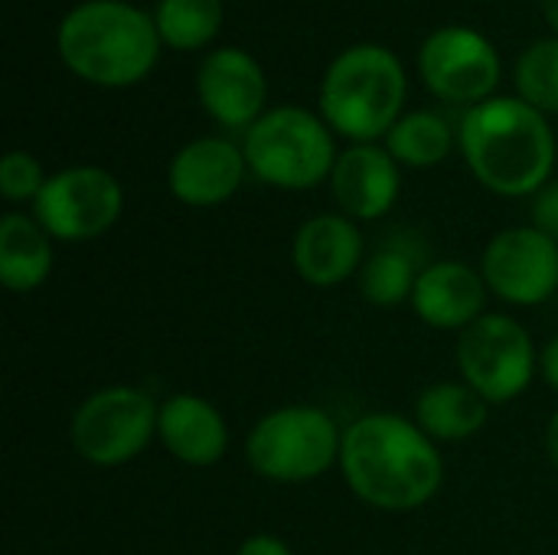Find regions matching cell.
<instances>
[{"label":"cell","instance_id":"cell-25","mask_svg":"<svg viewBox=\"0 0 558 555\" xmlns=\"http://www.w3.org/2000/svg\"><path fill=\"white\" fill-rule=\"evenodd\" d=\"M533 226L543 229L558 242V180H549L536 196H533Z\"/></svg>","mask_w":558,"mask_h":555},{"label":"cell","instance_id":"cell-21","mask_svg":"<svg viewBox=\"0 0 558 555\" xmlns=\"http://www.w3.org/2000/svg\"><path fill=\"white\" fill-rule=\"evenodd\" d=\"M454 147V134L438 111H409L386 134V150L399 167H438Z\"/></svg>","mask_w":558,"mask_h":555},{"label":"cell","instance_id":"cell-20","mask_svg":"<svg viewBox=\"0 0 558 555\" xmlns=\"http://www.w3.org/2000/svg\"><path fill=\"white\" fill-rule=\"evenodd\" d=\"M418 275L422 268L415 245H409L405 239H389L366 255L360 268V294L373 307H399L412 301Z\"/></svg>","mask_w":558,"mask_h":555},{"label":"cell","instance_id":"cell-12","mask_svg":"<svg viewBox=\"0 0 558 555\" xmlns=\"http://www.w3.org/2000/svg\"><path fill=\"white\" fill-rule=\"evenodd\" d=\"M203 111L229 131H248L268 101V79L255 56L235 46L213 49L196 72Z\"/></svg>","mask_w":558,"mask_h":555},{"label":"cell","instance_id":"cell-18","mask_svg":"<svg viewBox=\"0 0 558 555\" xmlns=\"http://www.w3.org/2000/svg\"><path fill=\"white\" fill-rule=\"evenodd\" d=\"M412 419L432 442H468L484 432L490 402L464 379H445L418 393Z\"/></svg>","mask_w":558,"mask_h":555},{"label":"cell","instance_id":"cell-3","mask_svg":"<svg viewBox=\"0 0 558 555\" xmlns=\"http://www.w3.org/2000/svg\"><path fill=\"white\" fill-rule=\"evenodd\" d=\"M65 69L101 88H128L150 75L160 59L154 13L124 0H82L56 29Z\"/></svg>","mask_w":558,"mask_h":555},{"label":"cell","instance_id":"cell-29","mask_svg":"<svg viewBox=\"0 0 558 555\" xmlns=\"http://www.w3.org/2000/svg\"><path fill=\"white\" fill-rule=\"evenodd\" d=\"M543 13H546L549 26L556 29V36H558V0H543Z\"/></svg>","mask_w":558,"mask_h":555},{"label":"cell","instance_id":"cell-10","mask_svg":"<svg viewBox=\"0 0 558 555\" xmlns=\"http://www.w3.org/2000/svg\"><path fill=\"white\" fill-rule=\"evenodd\" d=\"M497 46L471 26H441L418 49V72L425 85L451 105H481L494 98L500 82Z\"/></svg>","mask_w":558,"mask_h":555},{"label":"cell","instance_id":"cell-15","mask_svg":"<svg viewBox=\"0 0 558 555\" xmlns=\"http://www.w3.org/2000/svg\"><path fill=\"white\" fill-rule=\"evenodd\" d=\"M294 272L314 288H337L360 275L366 262V242L360 222L343 213H320L298 226L291 242Z\"/></svg>","mask_w":558,"mask_h":555},{"label":"cell","instance_id":"cell-6","mask_svg":"<svg viewBox=\"0 0 558 555\" xmlns=\"http://www.w3.org/2000/svg\"><path fill=\"white\" fill-rule=\"evenodd\" d=\"M343 429L320 406H281L245 438L248 468L271 484H307L340 464Z\"/></svg>","mask_w":558,"mask_h":555},{"label":"cell","instance_id":"cell-24","mask_svg":"<svg viewBox=\"0 0 558 555\" xmlns=\"http://www.w3.org/2000/svg\"><path fill=\"white\" fill-rule=\"evenodd\" d=\"M46 180L43 164L26 150H10L0 160V193L7 203H36Z\"/></svg>","mask_w":558,"mask_h":555},{"label":"cell","instance_id":"cell-7","mask_svg":"<svg viewBox=\"0 0 558 555\" xmlns=\"http://www.w3.org/2000/svg\"><path fill=\"white\" fill-rule=\"evenodd\" d=\"M160 406L137 386H105L92 393L69 422L72 451L95 468H121L141 458L157 438Z\"/></svg>","mask_w":558,"mask_h":555},{"label":"cell","instance_id":"cell-13","mask_svg":"<svg viewBox=\"0 0 558 555\" xmlns=\"http://www.w3.org/2000/svg\"><path fill=\"white\" fill-rule=\"evenodd\" d=\"M248 173L245 150L226 137H196L183 144L170 167H167V186L170 196L193 209L222 206L232 200Z\"/></svg>","mask_w":558,"mask_h":555},{"label":"cell","instance_id":"cell-9","mask_svg":"<svg viewBox=\"0 0 558 555\" xmlns=\"http://www.w3.org/2000/svg\"><path fill=\"white\" fill-rule=\"evenodd\" d=\"M124 209V190L114 173L78 164L52 173L33 203V216L56 242H92L105 236Z\"/></svg>","mask_w":558,"mask_h":555},{"label":"cell","instance_id":"cell-22","mask_svg":"<svg viewBox=\"0 0 558 555\" xmlns=\"http://www.w3.org/2000/svg\"><path fill=\"white\" fill-rule=\"evenodd\" d=\"M154 23L163 46L193 52L216 39L222 26V0H157Z\"/></svg>","mask_w":558,"mask_h":555},{"label":"cell","instance_id":"cell-2","mask_svg":"<svg viewBox=\"0 0 558 555\" xmlns=\"http://www.w3.org/2000/svg\"><path fill=\"white\" fill-rule=\"evenodd\" d=\"M458 144L477 183L497 196H536L553 180V124L523 98H487L468 108Z\"/></svg>","mask_w":558,"mask_h":555},{"label":"cell","instance_id":"cell-19","mask_svg":"<svg viewBox=\"0 0 558 555\" xmlns=\"http://www.w3.org/2000/svg\"><path fill=\"white\" fill-rule=\"evenodd\" d=\"M52 236L36 216L7 213L0 219V281L13 294H29L43 288L52 275Z\"/></svg>","mask_w":558,"mask_h":555},{"label":"cell","instance_id":"cell-28","mask_svg":"<svg viewBox=\"0 0 558 555\" xmlns=\"http://www.w3.org/2000/svg\"><path fill=\"white\" fill-rule=\"evenodd\" d=\"M546 455H549V464L558 471V409L546 425Z\"/></svg>","mask_w":558,"mask_h":555},{"label":"cell","instance_id":"cell-16","mask_svg":"<svg viewBox=\"0 0 558 555\" xmlns=\"http://www.w3.org/2000/svg\"><path fill=\"white\" fill-rule=\"evenodd\" d=\"M422 324L435 330H468L474 321H481L487 311V281L481 268L461 262V258H445L422 265V275L415 281L412 301Z\"/></svg>","mask_w":558,"mask_h":555},{"label":"cell","instance_id":"cell-23","mask_svg":"<svg viewBox=\"0 0 558 555\" xmlns=\"http://www.w3.org/2000/svg\"><path fill=\"white\" fill-rule=\"evenodd\" d=\"M513 82L526 105H533L546 118L558 114V36L536 39L517 59Z\"/></svg>","mask_w":558,"mask_h":555},{"label":"cell","instance_id":"cell-5","mask_svg":"<svg viewBox=\"0 0 558 555\" xmlns=\"http://www.w3.org/2000/svg\"><path fill=\"white\" fill-rule=\"evenodd\" d=\"M248 173L275 190H311L330 180L340 157L330 124L298 105L265 111L242 137Z\"/></svg>","mask_w":558,"mask_h":555},{"label":"cell","instance_id":"cell-14","mask_svg":"<svg viewBox=\"0 0 558 555\" xmlns=\"http://www.w3.org/2000/svg\"><path fill=\"white\" fill-rule=\"evenodd\" d=\"M327 183L343 216L353 222H376L392 213L402 190V170L386 144H350L340 150Z\"/></svg>","mask_w":558,"mask_h":555},{"label":"cell","instance_id":"cell-27","mask_svg":"<svg viewBox=\"0 0 558 555\" xmlns=\"http://www.w3.org/2000/svg\"><path fill=\"white\" fill-rule=\"evenodd\" d=\"M539 376L546 379L549 389L558 393V334L539 350Z\"/></svg>","mask_w":558,"mask_h":555},{"label":"cell","instance_id":"cell-8","mask_svg":"<svg viewBox=\"0 0 558 555\" xmlns=\"http://www.w3.org/2000/svg\"><path fill=\"white\" fill-rule=\"evenodd\" d=\"M461 379L490 406L520 399L539 373V350L530 330L510 314H484L458 334Z\"/></svg>","mask_w":558,"mask_h":555},{"label":"cell","instance_id":"cell-4","mask_svg":"<svg viewBox=\"0 0 558 555\" xmlns=\"http://www.w3.org/2000/svg\"><path fill=\"white\" fill-rule=\"evenodd\" d=\"M409 79L399 56L379 43L343 49L320 82V118L350 144H376L402 118Z\"/></svg>","mask_w":558,"mask_h":555},{"label":"cell","instance_id":"cell-11","mask_svg":"<svg viewBox=\"0 0 558 555\" xmlns=\"http://www.w3.org/2000/svg\"><path fill=\"white\" fill-rule=\"evenodd\" d=\"M481 275L500 301L539 307L558 291V242L536 226H510L487 242Z\"/></svg>","mask_w":558,"mask_h":555},{"label":"cell","instance_id":"cell-17","mask_svg":"<svg viewBox=\"0 0 558 555\" xmlns=\"http://www.w3.org/2000/svg\"><path fill=\"white\" fill-rule=\"evenodd\" d=\"M157 438L167 455L186 468H213L229 451V425L222 412L196 393H177L160 402Z\"/></svg>","mask_w":558,"mask_h":555},{"label":"cell","instance_id":"cell-1","mask_svg":"<svg viewBox=\"0 0 558 555\" xmlns=\"http://www.w3.org/2000/svg\"><path fill=\"white\" fill-rule=\"evenodd\" d=\"M340 471L347 487L383 514H412L445 484L438 442L396 412H366L343 429Z\"/></svg>","mask_w":558,"mask_h":555},{"label":"cell","instance_id":"cell-26","mask_svg":"<svg viewBox=\"0 0 558 555\" xmlns=\"http://www.w3.org/2000/svg\"><path fill=\"white\" fill-rule=\"evenodd\" d=\"M235 555H294L291 553V546L281 540V536H275V533H255V536H248Z\"/></svg>","mask_w":558,"mask_h":555}]
</instances>
